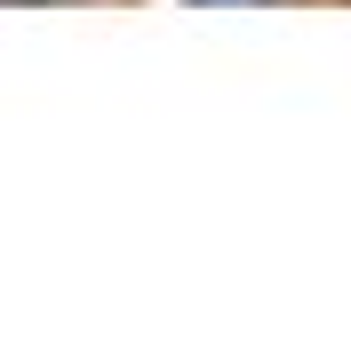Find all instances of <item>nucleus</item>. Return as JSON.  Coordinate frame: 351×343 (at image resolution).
Returning a JSON list of instances; mask_svg holds the SVG:
<instances>
[{
    "instance_id": "f257e3e1",
    "label": "nucleus",
    "mask_w": 351,
    "mask_h": 343,
    "mask_svg": "<svg viewBox=\"0 0 351 343\" xmlns=\"http://www.w3.org/2000/svg\"><path fill=\"white\" fill-rule=\"evenodd\" d=\"M199 8H240V0H199Z\"/></svg>"
},
{
    "instance_id": "f03ea898",
    "label": "nucleus",
    "mask_w": 351,
    "mask_h": 343,
    "mask_svg": "<svg viewBox=\"0 0 351 343\" xmlns=\"http://www.w3.org/2000/svg\"><path fill=\"white\" fill-rule=\"evenodd\" d=\"M0 8H40V0H0Z\"/></svg>"
}]
</instances>
